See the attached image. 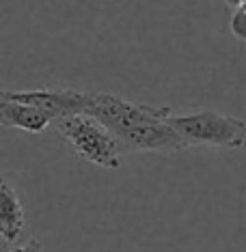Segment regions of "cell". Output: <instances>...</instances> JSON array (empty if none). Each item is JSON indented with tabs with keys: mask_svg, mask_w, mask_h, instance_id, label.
Instances as JSON below:
<instances>
[{
	"mask_svg": "<svg viewBox=\"0 0 246 252\" xmlns=\"http://www.w3.org/2000/svg\"><path fill=\"white\" fill-rule=\"evenodd\" d=\"M11 252H43V248H41V244H39L37 239H31V242H26L24 246H20V248H15Z\"/></svg>",
	"mask_w": 246,
	"mask_h": 252,
	"instance_id": "obj_7",
	"label": "cell"
},
{
	"mask_svg": "<svg viewBox=\"0 0 246 252\" xmlns=\"http://www.w3.org/2000/svg\"><path fill=\"white\" fill-rule=\"evenodd\" d=\"M244 9H246V2H244Z\"/></svg>",
	"mask_w": 246,
	"mask_h": 252,
	"instance_id": "obj_9",
	"label": "cell"
},
{
	"mask_svg": "<svg viewBox=\"0 0 246 252\" xmlns=\"http://www.w3.org/2000/svg\"><path fill=\"white\" fill-rule=\"evenodd\" d=\"M84 114L110 129L130 151H181L188 142L169 123L173 110L169 106L139 104L112 93H89Z\"/></svg>",
	"mask_w": 246,
	"mask_h": 252,
	"instance_id": "obj_1",
	"label": "cell"
},
{
	"mask_svg": "<svg viewBox=\"0 0 246 252\" xmlns=\"http://www.w3.org/2000/svg\"><path fill=\"white\" fill-rule=\"evenodd\" d=\"M229 28L238 39L246 41V9H236L229 20Z\"/></svg>",
	"mask_w": 246,
	"mask_h": 252,
	"instance_id": "obj_6",
	"label": "cell"
},
{
	"mask_svg": "<svg viewBox=\"0 0 246 252\" xmlns=\"http://www.w3.org/2000/svg\"><path fill=\"white\" fill-rule=\"evenodd\" d=\"M56 131L71 145L82 159L100 168H119L123 164L125 147L104 125L87 114H73L54 121Z\"/></svg>",
	"mask_w": 246,
	"mask_h": 252,
	"instance_id": "obj_2",
	"label": "cell"
},
{
	"mask_svg": "<svg viewBox=\"0 0 246 252\" xmlns=\"http://www.w3.org/2000/svg\"><path fill=\"white\" fill-rule=\"evenodd\" d=\"M24 207H22L18 192L11 188L7 179L0 181V233L4 242H15L24 231Z\"/></svg>",
	"mask_w": 246,
	"mask_h": 252,
	"instance_id": "obj_5",
	"label": "cell"
},
{
	"mask_svg": "<svg viewBox=\"0 0 246 252\" xmlns=\"http://www.w3.org/2000/svg\"><path fill=\"white\" fill-rule=\"evenodd\" d=\"M0 125L2 127L24 129L31 131V134H41L50 125H54V117L37 106L22 104V101L0 95Z\"/></svg>",
	"mask_w": 246,
	"mask_h": 252,
	"instance_id": "obj_4",
	"label": "cell"
},
{
	"mask_svg": "<svg viewBox=\"0 0 246 252\" xmlns=\"http://www.w3.org/2000/svg\"><path fill=\"white\" fill-rule=\"evenodd\" d=\"M169 123L188 142V147L205 145L218 149H240L246 142V121L214 110L173 114Z\"/></svg>",
	"mask_w": 246,
	"mask_h": 252,
	"instance_id": "obj_3",
	"label": "cell"
},
{
	"mask_svg": "<svg viewBox=\"0 0 246 252\" xmlns=\"http://www.w3.org/2000/svg\"><path fill=\"white\" fill-rule=\"evenodd\" d=\"M225 2H227L233 11H236V9H244V2H246V0H225Z\"/></svg>",
	"mask_w": 246,
	"mask_h": 252,
	"instance_id": "obj_8",
	"label": "cell"
}]
</instances>
